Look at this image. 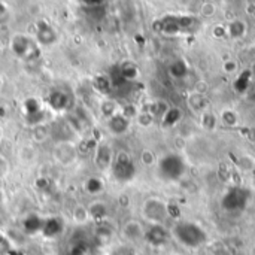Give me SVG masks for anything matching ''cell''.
Masks as SVG:
<instances>
[{"instance_id":"1","label":"cell","mask_w":255,"mask_h":255,"mask_svg":"<svg viewBox=\"0 0 255 255\" xmlns=\"http://www.w3.org/2000/svg\"><path fill=\"white\" fill-rule=\"evenodd\" d=\"M170 238L187 250H197L208 244V232L197 223L182 220L176 221L170 229Z\"/></svg>"},{"instance_id":"2","label":"cell","mask_w":255,"mask_h":255,"mask_svg":"<svg viewBox=\"0 0 255 255\" xmlns=\"http://www.w3.org/2000/svg\"><path fill=\"white\" fill-rule=\"evenodd\" d=\"M157 169L161 179L167 182H176L184 178L187 172V164L179 154L169 152L157 161Z\"/></svg>"},{"instance_id":"3","label":"cell","mask_w":255,"mask_h":255,"mask_svg":"<svg viewBox=\"0 0 255 255\" xmlns=\"http://www.w3.org/2000/svg\"><path fill=\"white\" fill-rule=\"evenodd\" d=\"M142 218L151 226V224H166L170 217V206L166 200L161 197H148L143 200L140 206Z\"/></svg>"},{"instance_id":"4","label":"cell","mask_w":255,"mask_h":255,"mask_svg":"<svg viewBox=\"0 0 255 255\" xmlns=\"http://www.w3.org/2000/svg\"><path fill=\"white\" fill-rule=\"evenodd\" d=\"M10 49L19 60L27 63L37 61L42 55L40 45L28 34H15L10 40Z\"/></svg>"},{"instance_id":"5","label":"cell","mask_w":255,"mask_h":255,"mask_svg":"<svg viewBox=\"0 0 255 255\" xmlns=\"http://www.w3.org/2000/svg\"><path fill=\"white\" fill-rule=\"evenodd\" d=\"M111 170H112L114 178L120 182H128L136 175V166L133 163V158L124 151L115 154Z\"/></svg>"},{"instance_id":"6","label":"cell","mask_w":255,"mask_h":255,"mask_svg":"<svg viewBox=\"0 0 255 255\" xmlns=\"http://www.w3.org/2000/svg\"><path fill=\"white\" fill-rule=\"evenodd\" d=\"M196 22L193 16H166L160 19V31L164 34H179L182 31H187L191 28V25Z\"/></svg>"},{"instance_id":"7","label":"cell","mask_w":255,"mask_h":255,"mask_svg":"<svg viewBox=\"0 0 255 255\" xmlns=\"http://www.w3.org/2000/svg\"><path fill=\"white\" fill-rule=\"evenodd\" d=\"M248 191L241 187H233L223 197V208L229 212H239L247 208L248 203Z\"/></svg>"},{"instance_id":"8","label":"cell","mask_w":255,"mask_h":255,"mask_svg":"<svg viewBox=\"0 0 255 255\" xmlns=\"http://www.w3.org/2000/svg\"><path fill=\"white\" fill-rule=\"evenodd\" d=\"M22 109H24V118L27 121V124L37 126V124H43L45 123V109L40 105V102L34 97H28L22 102Z\"/></svg>"},{"instance_id":"9","label":"cell","mask_w":255,"mask_h":255,"mask_svg":"<svg viewBox=\"0 0 255 255\" xmlns=\"http://www.w3.org/2000/svg\"><path fill=\"white\" fill-rule=\"evenodd\" d=\"M36 33H34V39L37 40V43L40 46H52L58 42V34L55 31V28L45 19H39L34 24Z\"/></svg>"},{"instance_id":"10","label":"cell","mask_w":255,"mask_h":255,"mask_svg":"<svg viewBox=\"0 0 255 255\" xmlns=\"http://www.w3.org/2000/svg\"><path fill=\"white\" fill-rule=\"evenodd\" d=\"M145 227L140 221L137 220H128L123 224L121 227V236L128 245L139 244L145 241Z\"/></svg>"},{"instance_id":"11","label":"cell","mask_w":255,"mask_h":255,"mask_svg":"<svg viewBox=\"0 0 255 255\" xmlns=\"http://www.w3.org/2000/svg\"><path fill=\"white\" fill-rule=\"evenodd\" d=\"M170 239V230H167L163 224H151L145 230V242L151 247L161 248Z\"/></svg>"},{"instance_id":"12","label":"cell","mask_w":255,"mask_h":255,"mask_svg":"<svg viewBox=\"0 0 255 255\" xmlns=\"http://www.w3.org/2000/svg\"><path fill=\"white\" fill-rule=\"evenodd\" d=\"M106 126H108V130L114 134V136H123L126 134L130 127H131V120L128 117H126L121 111L117 112L115 115L109 117L106 120Z\"/></svg>"},{"instance_id":"13","label":"cell","mask_w":255,"mask_h":255,"mask_svg":"<svg viewBox=\"0 0 255 255\" xmlns=\"http://www.w3.org/2000/svg\"><path fill=\"white\" fill-rule=\"evenodd\" d=\"M46 105L57 112L67 111L70 108V96L63 90H52L46 96Z\"/></svg>"},{"instance_id":"14","label":"cell","mask_w":255,"mask_h":255,"mask_svg":"<svg viewBox=\"0 0 255 255\" xmlns=\"http://www.w3.org/2000/svg\"><path fill=\"white\" fill-rule=\"evenodd\" d=\"M114 157H115V154H114V149L111 148V145L100 143L94 152V163L100 170H108V169H111V166L114 163Z\"/></svg>"},{"instance_id":"15","label":"cell","mask_w":255,"mask_h":255,"mask_svg":"<svg viewBox=\"0 0 255 255\" xmlns=\"http://www.w3.org/2000/svg\"><path fill=\"white\" fill-rule=\"evenodd\" d=\"M226 28H227V37H230L232 40H241L248 33V24H247V21H244L241 18H235V19L229 21Z\"/></svg>"},{"instance_id":"16","label":"cell","mask_w":255,"mask_h":255,"mask_svg":"<svg viewBox=\"0 0 255 255\" xmlns=\"http://www.w3.org/2000/svg\"><path fill=\"white\" fill-rule=\"evenodd\" d=\"M57 149L61 151V154H60V152H55V157H57V160H58L61 164H69L70 161L75 160V148H73L70 143L61 142V143L57 146Z\"/></svg>"},{"instance_id":"17","label":"cell","mask_w":255,"mask_h":255,"mask_svg":"<svg viewBox=\"0 0 255 255\" xmlns=\"http://www.w3.org/2000/svg\"><path fill=\"white\" fill-rule=\"evenodd\" d=\"M61 229H63V223L58 218H48L42 224V232L46 238H55L58 233H61Z\"/></svg>"},{"instance_id":"18","label":"cell","mask_w":255,"mask_h":255,"mask_svg":"<svg viewBox=\"0 0 255 255\" xmlns=\"http://www.w3.org/2000/svg\"><path fill=\"white\" fill-rule=\"evenodd\" d=\"M218 120H220V124H223L224 127H230L232 128V127H236L238 126V123H239V114L235 109L226 108L218 115Z\"/></svg>"},{"instance_id":"19","label":"cell","mask_w":255,"mask_h":255,"mask_svg":"<svg viewBox=\"0 0 255 255\" xmlns=\"http://www.w3.org/2000/svg\"><path fill=\"white\" fill-rule=\"evenodd\" d=\"M88 208V214H90V218L91 220H96V221H103L106 217H108V206L103 203V202H93Z\"/></svg>"},{"instance_id":"20","label":"cell","mask_w":255,"mask_h":255,"mask_svg":"<svg viewBox=\"0 0 255 255\" xmlns=\"http://www.w3.org/2000/svg\"><path fill=\"white\" fill-rule=\"evenodd\" d=\"M169 72H170L172 78L181 81V79H184V78L188 75V64H187L184 60H181V58H179V60H175V61L170 64Z\"/></svg>"},{"instance_id":"21","label":"cell","mask_w":255,"mask_h":255,"mask_svg":"<svg viewBox=\"0 0 255 255\" xmlns=\"http://www.w3.org/2000/svg\"><path fill=\"white\" fill-rule=\"evenodd\" d=\"M220 124V120L218 117L211 112V111H203L200 114V126L205 128V130H209V131H214Z\"/></svg>"},{"instance_id":"22","label":"cell","mask_w":255,"mask_h":255,"mask_svg":"<svg viewBox=\"0 0 255 255\" xmlns=\"http://www.w3.org/2000/svg\"><path fill=\"white\" fill-rule=\"evenodd\" d=\"M181 117H182L181 109L176 108V106H173V108L170 106L167 109V112L164 114V117L161 118V123H163L164 127H173V126H176V123L181 121Z\"/></svg>"},{"instance_id":"23","label":"cell","mask_w":255,"mask_h":255,"mask_svg":"<svg viewBox=\"0 0 255 255\" xmlns=\"http://www.w3.org/2000/svg\"><path fill=\"white\" fill-rule=\"evenodd\" d=\"M72 220H73L75 224L84 226L88 220H91V218H90V214H88V208L84 206V205L75 206L73 211H72Z\"/></svg>"},{"instance_id":"24","label":"cell","mask_w":255,"mask_h":255,"mask_svg":"<svg viewBox=\"0 0 255 255\" xmlns=\"http://www.w3.org/2000/svg\"><path fill=\"white\" fill-rule=\"evenodd\" d=\"M121 111V106L115 102V100H112V99H106V100H103L102 102V105H100V112H102V115L108 120L109 117H112V115H115L117 112H120Z\"/></svg>"},{"instance_id":"25","label":"cell","mask_w":255,"mask_h":255,"mask_svg":"<svg viewBox=\"0 0 255 255\" xmlns=\"http://www.w3.org/2000/svg\"><path fill=\"white\" fill-rule=\"evenodd\" d=\"M120 73H121V76H123L126 81H133V79H136L139 70H137V66H136L134 63L126 61V63H123V64L120 66Z\"/></svg>"},{"instance_id":"26","label":"cell","mask_w":255,"mask_h":255,"mask_svg":"<svg viewBox=\"0 0 255 255\" xmlns=\"http://www.w3.org/2000/svg\"><path fill=\"white\" fill-rule=\"evenodd\" d=\"M85 191L90 193V194H99L103 191L105 185H103V181L100 178H96V176H91L85 181Z\"/></svg>"},{"instance_id":"27","label":"cell","mask_w":255,"mask_h":255,"mask_svg":"<svg viewBox=\"0 0 255 255\" xmlns=\"http://www.w3.org/2000/svg\"><path fill=\"white\" fill-rule=\"evenodd\" d=\"M169 108H170V106H169L166 102H163V100H157V102H152L146 111H149V112L154 115V118H160V120H161V118L164 117V114L167 112V109H169Z\"/></svg>"},{"instance_id":"28","label":"cell","mask_w":255,"mask_h":255,"mask_svg":"<svg viewBox=\"0 0 255 255\" xmlns=\"http://www.w3.org/2000/svg\"><path fill=\"white\" fill-rule=\"evenodd\" d=\"M206 103V99H205V94H200V93H196L193 91L190 96H188V106L194 111H202L203 106ZM203 112V111H202Z\"/></svg>"},{"instance_id":"29","label":"cell","mask_w":255,"mask_h":255,"mask_svg":"<svg viewBox=\"0 0 255 255\" xmlns=\"http://www.w3.org/2000/svg\"><path fill=\"white\" fill-rule=\"evenodd\" d=\"M31 136L36 142L42 143L48 139L49 136V127L43 126V124H37V126H33L31 127Z\"/></svg>"},{"instance_id":"30","label":"cell","mask_w":255,"mask_h":255,"mask_svg":"<svg viewBox=\"0 0 255 255\" xmlns=\"http://www.w3.org/2000/svg\"><path fill=\"white\" fill-rule=\"evenodd\" d=\"M217 10H218V7H217V4H215V1H212V0H205L202 4H200V15L203 16V18H214L215 15H217Z\"/></svg>"},{"instance_id":"31","label":"cell","mask_w":255,"mask_h":255,"mask_svg":"<svg viewBox=\"0 0 255 255\" xmlns=\"http://www.w3.org/2000/svg\"><path fill=\"white\" fill-rule=\"evenodd\" d=\"M109 87H111V81L106 75H97L94 78V88L100 93H108L109 91Z\"/></svg>"},{"instance_id":"32","label":"cell","mask_w":255,"mask_h":255,"mask_svg":"<svg viewBox=\"0 0 255 255\" xmlns=\"http://www.w3.org/2000/svg\"><path fill=\"white\" fill-rule=\"evenodd\" d=\"M136 121H137V124L140 127H149V126L154 124L155 118H154V115L149 111H142V112H139L136 115Z\"/></svg>"},{"instance_id":"33","label":"cell","mask_w":255,"mask_h":255,"mask_svg":"<svg viewBox=\"0 0 255 255\" xmlns=\"http://www.w3.org/2000/svg\"><path fill=\"white\" fill-rule=\"evenodd\" d=\"M221 69H223V72H224L226 75H235V73H238V70H239V63H238V60H235V58H227V60L223 61Z\"/></svg>"},{"instance_id":"34","label":"cell","mask_w":255,"mask_h":255,"mask_svg":"<svg viewBox=\"0 0 255 255\" xmlns=\"http://www.w3.org/2000/svg\"><path fill=\"white\" fill-rule=\"evenodd\" d=\"M140 163H142L143 166L149 167V166H154V164L157 163V158H155V155H154L152 151L143 149V151L140 152Z\"/></svg>"},{"instance_id":"35","label":"cell","mask_w":255,"mask_h":255,"mask_svg":"<svg viewBox=\"0 0 255 255\" xmlns=\"http://www.w3.org/2000/svg\"><path fill=\"white\" fill-rule=\"evenodd\" d=\"M239 166H241L244 170H253V169L255 167V160L251 157V155L245 154V155H242V157H241Z\"/></svg>"},{"instance_id":"36","label":"cell","mask_w":255,"mask_h":255,"mask_svg":"<svg viewBox=\"0 0 255 255\" xmlns=\"http://www.w3.org/2000/svg\"><path fill=\"white\" fill-rule=\"evenodd\" d=\"M9 19H10V12L6 6V3L3 0H0V25L7 24Z\"/></svg>"},{"instance_id":"37","label":"cell","mask_w":255,"mask_h":255,"mask_svg":"<svg viewBox=\"0 0 255 255\" xmlns=\"http://www.w3.org/2000/svg\"><path fill=\"white\" fill-rule=\"evenodd\" d=\"M212 36L217 37V39H221V37H226L227 36V28L224 24H215L212 27Z\"/></svg>"},{"instance_id":"38","label":"cell","mask_w":255,"mask_h":255,"mask_svg":"<svg viewBox=\"0 0 255 255\" xmlns=\"http://www.w3.org/2000/svg\"><path fill=\"white\" fill-rule=\"evenodd\" d=\"M112 255H136V251L131 248V245H123L115 248Z\"/></svg>"},{"instance_id":"39","label":"cell","mask_w":255,"mask_h":255,"mask_svg":"<svg viewBox=\"0 0 255 255\" xmlns=\"http://www.w3.org/2000/svg\"><path fill=\"white\" fill-rule=\"evenodd\" d=\"M9 250H10V244H9V241L4 238V236H1L0 235V255H6L9 253Z\"/></svg>"},{"instance_id":"40","label":"cell","mask_w":255,"mask_h":255,"mask_svg":"<svg viewBox=\"0 0 255 255\" xmlns=\"http://www.w3.org/2000/svg\"><path fill=\"white\" fill-rule=\"evenodd\" d=\"M247 97H248V100H251V102H254L255 103V82L248 88V91H247Z\"/></svg>"},{"instance_id":"41","label":"cell","mask_w":255,"mask_h":255,"mask_svg":"<svg viewBox=\"0 0 255 255\" xmlns=\"http://www.w3.org/2000/svg\"><path fill=\"white\" fill-rule=\"evenodd\" d=\"M87 6H90V7H97V6H100L105 0H82Z\"/></svg>"},{"instance_id":"42","label":"cell","mask_w":255,"mask_h":255,"mask_svg":"<svg viewBox=\"0 0 255 255\" xmlns=\"http://www.w3.org/2000/svg\"><path fill=\"white\" fill-rule=\"evenodd\" d=\"M0 139H1V131H0Z\"/></svg>"}]
</instances>
